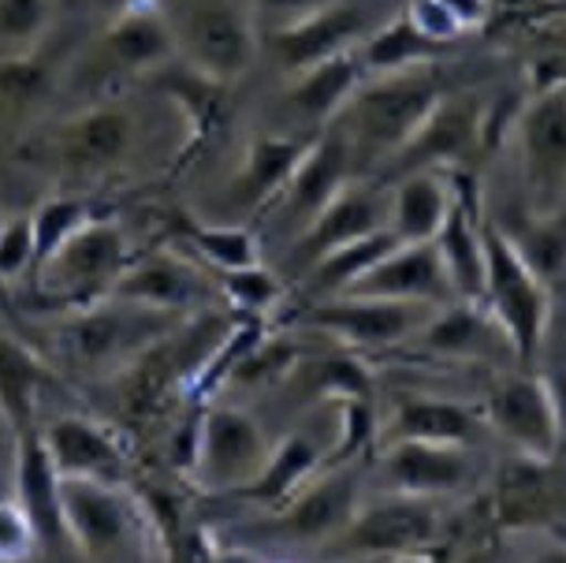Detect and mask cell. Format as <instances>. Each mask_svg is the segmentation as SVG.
Listing matches in <instances>:
<instances>
[{"instance_id": "obj_1", "label": "cell", "mask_w": 566, "mask_h": 563, "mask_svg": "<svg viewBox=\"0 0 566 563\" xmlns=\"http://www.w3.org/2000/svg\"><path fill=\"white\" fill-rule=\"evenodd\" d=\"M235 325V314L206 306L198 314L179 317L168 333L142 347L127 366L116 369V407L124 410V418L146 421L160 407H168L179 392L195 388L201 369L209 366V358Z\"/></svg>"}, {"instance_id": "obj_2", "label": "cell", "mask_w": 566, "mask_h": 563, "mask_svg": "<svg viewBox=\"0 0 566 563\" xmlns=\"http://www.w3.org/2000/svg\"><path fill=\"white\" fill-rule=\"evenodd\" d=\"M440 102L443 86L429 72V64L407 67V72L391 75H369L332 124L350 143V149L396 157Z\"/></svg>"}, {"instance_id": "obj_3", "label": "cell", "mask_w": 566, "mask_h": 563, "mask_svg": "<svg viewBox=\"0 0 566 563\" xmlns=\"http://www.w3.org/2000/svg\"><path fill=\"white\" fill-rule=\"evenodd\" d=\"M157 8L187 67L228 86L250 72L261 45L250 0H157Z\"/></svg>"}, {"instance_id": "obj_4", "label": "cell", "mask_w": 566, "mask_h": 563, "mask_svg": "<svg viewBox=\"0 0 566 563\" xmlns=\"http://www.w3.org/2000/svg\"><path fill=\"white\" fill-rule=\"evenodd\" d=\"M481 306L489 310L511 355L530 366L541 355L552 321V291L537 269L525 261L514 239L500 225L484 220V288Z\"/></svg>"}, {"instance_id": "obj_5", "label": "cell", "mask_w": 566, "mask_h": 563, "mask_svg": "<svg viewBox=\"0 0 566 563\" xmlns=\"http://www.w3.org/2000/svg\"><path fill=\"white\" fill-rule=\"evenodd\" d=\"M176 321L179 317L160 314V310H146L108 295L94 306L64 310V317L53 325V351L71 369L116 374L142 347L168 333Z\"/></svg>"}, {"instance_id": "obj_6", "label": "cell", "mask_w": 566, "mask_h": 563, "mask_svg": "<svg viewBox=\"0 0 566 563\" xmlns=\"http://www.w3.org/2000/svg\"><path fill=\"white\" fill-rule=\"evenodd\" d=\"M130 265L124 228L113 217H90L71 239H64L45 261H38V284L64 310L94 306L113 295L116 280Z\"/></svg>"}, {"instance_id": "obj_7", "label": "cell", "mask_w": 566, "mask_h": 563, "mask_svg": "<svg viewBox=\"0 0 566 563\" xmlns=\"http://www.w3.org/2000/svg\"><path fill=\"white\" fill-rule=\"evenodd\" d=\"M518 173L530 217L566 206V83H552L525 102L514 124Z\"/></svg>"}, {"instance_id": "obj_8", "label": "cell", "mask_w": 566, "mask_h": 563, "mask_svg": "<svg viewBox=\"0 0 566 563\" xmlns=\"http://www.w3.org/2000/svg\"><path fill=\"white\" fill-rule=\"evenodd\" d=\"M440 538V508L429 497H380L358 504L347 526L325 541V556L343 560H391L432 549Z\"/></svg>"}, {"instance_id": "obj_9", "label": "cell", "mask_w": 566, "mask_h": 563, "mask_svg": "<svg viewBox=\"0 0 566 563\" xmlns=\"http://www.w3.org/2000/svg\"><path fill=\"white\" fill-rule=\"evenodd\" d=\"M269 456V440L261 426L239 407H209L198 415L195 459L187 478L209 492H239L254 481L261 462Z\"/></svg>"}, {"instance_id": "obj_10", "label": "cell", "mask_w": 566, "mask_h": 563, "mask_svg": "<svg viewBox=\"0 0 566 563\" xmlns=\"http://www.w3.org/2000/svg\"><path fill=\"white\" fill-rule=\"evenodd\" d=\"M484 421L514 448V456L552 462L563 445V410L544 377L518 374L484 396Z\"/></svg>"}, {"instance_id": "obj_11", "label": "cell", "mask_w": 566, "mask_h": 563, "mask_svg": "<svg viewBox=\"0 0 566 563\" xmlns=\"http://www.w3.org/2000/svg\"><path fill=\"white\" fill-rule=\"evenodd\" d=\"M212 291H217V284H212L209 269L201 261L184 258L171 247H157L142 258H130L124 277L116 280L113 299L160 310V314L171 317H187L212 303Z\"/></svg>"}, {"instance_id": "obj_12", "label": "cell", "mask_w": 566, "mask_h": 563, "mask_svg": "<svg viewBox=\"0 0 566 563\" xmlns=\"http://www.w3.org/2000/svg\"><path fill=\"white\" fill-rule=\"evenodd\" d=\"M432 310L437 306H429V303L336 295V299H321V303H313L310 310H302L298 321L343 340V344H350V347H396L402 340L418 336V329L429 321Z\"/></svg>"}, {"instance_id": "obj_13", "label": "cell", "mask_w": 566, "mask_h": 563, "mask_svg": "<svg viewBox=\"0 0 566 563\" xmlns=\"http://www.w3.org/2000/svg\"><path fill=\"white\" fill-rule=\"evenodd\" d=\"M60 515L71 545L105 560L116 556L135 530V500L116 481L60 478Z\"/></svg>"}, {"instance_id": "obj_14", "label": "cell", "mask_w": 566, "mask_h": 563, "mask_svg": "<svg viewBox=\"0 0 566 563\" xmlns=\"http://www.w3.org/2000/svg\"><path fill=\"white\" fill-rule=\"evenodd\" d=\"M261 42L269 45L280 72L291 79L313 64H321V60L339 56L358 42H366V12L354 0H336V4L321 8L313 15H302L287 27L265 30Z\"/></svg>"}, {"instance_id": "obj_15", "label": "cell", "mask_w": 566, "mask_h": 563, "mask_svg": "<svg viewBox=\"0 0 566 563\" xmlns=\"http://www.w3.org/2000/svg\"><path fill=\"white\" fill-rule=\"evenodd\" d=\"M135 146V119L119 105H90L49 135V157L75 176L116 168Z\"/></svg>"}, {"instance_id": "obj_16", "label": "cell", "mask_w": 566, "mask_h": 563, "mask_svg": "<svg viewBox=\"0 0 566 563\" xmlns=\"http://www.w3.org/2000/svg\"><path fill=\"white\" fill-rule=\"evenodd\" d=\"M154 83L187 119V143L176 157V168H187L190 160H198L206 154V146L217 143V135L228 127L235 97H231L228 83H217V79L195 72V67H187L179 56L168 60L160 72H154Z\"/></svg>"}, {"instance_id": "obj_17", "label": "cell", "mask_w": 566, "mask_h": 563, "mask_svg": "<svg viewBox=\"0 0 566 563\" xmlns=\"http://www.w3.org/2000/svg\"><path fill=\"white\" fill-rule=\"evenodd\" d=\"M168 60H176V42L157 4L116 12L94 45V64L105 75H154Z\"/></svg>"}, {"instance_id": "obj_18", "label": "cell", "mask_w": 566, "mask_h": 563, "mask_svg": "<svg viewBox=\"0 0 566 563\" xmlns=\"http://www.w3.org/2000/svg\"><path fill=\"white\" fill-rule=\"evenodd\" d=\"M347 295L443 306L454 299V291L448 284V273H443L437 243L429 239V243H399L396 250H388L366 277L354 280Z\"/></svg>"}, {"instance_id": "obj_19", "label": "cell", "mask_w": 566, "mask_h": 563, "mask_svg": "<svg viewBox=\"0 0 566 563\" xmlns=\"http://www.w3.org/2000/svg\"><path fill=\"white\" fill-rule=\"evenodd\" d=\"M350 160H354L350 143L332 127L328 135L313 138L310 149L298 160V168L291 173V179L283 184L280 195L272 198V206H280L283 220H287V225H298V231H302L350 179Z\"/></svg>"}, {"instance_id": "obj_20", "label": "cell", "mask_w": 566, "mask_h": 563, "mask_svg": "<svg viewBox=\"0 0 566 563\" xmlns=\"http://www.w3.org/2000/svg\"><path fill=\"white\" fill-rule=\"evenodd\" d=\"M437 254L443 261V273L454 291V299L481 303L484 288V213L478 202V190L467 176H454V202L448 220L437 231Z\"/></svg>"}, {"instance_id": "obj_21", "label": "cell", "mask_w": 566, "mask_h": 563, "mask_svg": "<svg viewBox=\"0 0 566 563\" xmlns=\"http://www.w3.org/2000/svg\"><path fill=\"white\" fill-rule=\"evenodd\" d=\"M42 440L49 448L60 478H97V481H124L127 478V451L113 429L97 426L90 418L64 415L42 426Z\"/></svg>"}, {"instance_id": "obj_22", "label": "cell", "mask_w": 566, "mask_h": 563, "mask_svg": "<svg viewBox=\"0 0 566 563\" xmlns=\"http://www.w3.org/2000/svg\"><path fill=\"white\" fill-rule=\"evenodd\" d=\"M481 143V108L462 97H443L429 119L413 131V138L396 154V173L421 168H454Z\"/></svg>"}, {"instance_id": "obj_23", "label": "cell", "mask_w": 566, "mask_h": 563, "mask_svg": "<svg viewBox=\"0 0 566 563\" xmlns=\"http://www.w3.org/2000/svg\"><path fill=\"white\" fill-rule=\"evenodd\" d=\"M377 228H388V202L373 187L347 179L339 195L298 231V243L291 250V258L302 261V265H313L328 250L350 243L358 236H369Z\"/></svg>"}, {"instance_id": "obj_24", "label": "cell", "mask_w": 566, "mask_h": 563, "mask_svg": "<svg viewBox=\"0 0 566 563\" xmlns=\"http://www.w3.org/2000/svg\"><path fill=\"white\" fill-rule=\"evenodd\" d=\"M358 508V481L350 470L328 467L325 478H310L276 511V526L291 541H328L350 522Z\"/></svg>"}, {"instance_id": "obj_25", "label": "cell", "mask_w": 566, "mask_h": 563, "mask_svg": "<svg viewBox=\"0 0 566 563\" xmlns=\"http://www.w3.org/2000/svg\"><path fill=\"white\" fill-rule=\"evenodd\" d=\"M384 475L396 492L407 497H448L459 492L473 475L467 445H424V440H399L384 445Z\"/></svg>"}, {"instance_id": "obj_26", "label": "cell", "mask_w": 566, "mask_h": 563, "mask_svg": "<svg viewBox=\"0 0 566 563\" xmlns=\"http://www.w3.org/2000/svg\"><path fill=\"white\" fill-rule=\"evenodd\" d=\"M12 462H15V504L23 508V515L34 526L38 545L53 549L60 541H67L64 515H60V475L53 459H49L42 426L15 437Z\"/></svg>"}, {"instance_id": "obj_27", "label": "cell", "mask_w": 566, "mask_h": 563, "mask_svg": "<svg viewBox=\"0 0 566 563\" xmlns=\"http://www.w3.org/2000/svg\"><path fill=\"white\" fill-rule=\"evenodd\" d=\"M492 522L500 530H541L555 515V481L548 462L514 456L492 481Z\"/></svg>"}, {"instance_id": "obj_28", "label": "cell", "mask_w": 566, "mask_h": 563, "mask_svg": "<svg viewBox=\"0 0 566 563\" xmlns=\"http://www.w3.org/2000/svg\"><path fill=\"white\" fill-rule=\"evenodd\" d=\"M369 79L366 64H361V49L354 45L347 53L328 56L321 64L306 67V72L291 75L287 105L302 113L313 124H328L343 113V105L350 102V94Z\"/></svg>"}, {"instance_id": "obj_29", "label": "cell", "mask_w": 566, "mask_h": 563, "mask_svg": "<svg viewBox=\"0 0 566 563\" xmlns=\"http://www.w3.org/2000/svg\"><path fill=\"white\" fill-rule=\"evenodd\" d=\"M454 202V179H443L437 168L407 173L388 202V228L399 243H429L437 239L440 225L448 220Z\"/></svg>"}, {"instance_id": "obj_30", "label": "cell", "mask_w": 566, "mask_h": 563, "mask_svg": "<svg viewBox=\"0 0 566 563\" xmlns=\"http://www.w3.org/2000/svg\"><path fill=\"white\" fill-rule=\"evenodd\" d=\"M321 467H325V459H321L317 440L306 434H287L269 448V456L261 462L254 481H247L235 497L250 500V504H258V508L280 511Z\"/></svg>"}, {"instance_id": "obj_31", "label": "cell", "mask_w": 566, "mask_h": 563, "mask_svg": "<svg viewBox=\"0 0 566 563\" xmlns=\"http://www.w3.org/2000/svg\"><path fill=\"white\" fill-rule=\"evenodd\" d=\"M313 138H295V135H261L247 146L242 168L235 173V187L231 198L250 209L272 206V198L280 195L291 173L298 168L302 154L310 149Z\"/></svg>"}, {"instance_id": "obj_32", "label": "cell", "mask_w": 566, "mask_h": 563, "mask_svg": "<svg viewBox=\"0 0 566 563\" xmlns=\"http://www.w3.org/2000/svg\"><path fill=\"white\" fill-rule=\"evenodd\" d=\"M473 410L437 396H407L380 429L384 445L424 440V445H470Z\"/></svg>"}, {"instance_id": "obj_33", "label": "cell", "mask_w": 566, "mask_h": 563, "mask_svg": "<svg viewBox=\"0 0 566 563\" xmlns=\"http://www.w3.org/2000/svg\"><path fill=\"white\" fill-rule=\"evenodd\" d=\"M49 380H53V374H49L45 358L38 351H30L23 340L0 333V410L12 421L15 437L42 426L38 404H42Z\"/></svg>"}, {"instance_id": "obj_34", "label": "cell", "mask_w": 566, "mask_h": 563, "mask_svg": "<svg viewBox=\"0 0 566 563\" xmlns=\"http://www.w3.org/2000/svg\"><path fill=\"white\" fill-rule=\"evenodd\" d=\"M492 336H503L500 325L492 321L489 310H481L470 299H451V303L437 306L429 321L418 329V340L424 351H437L443 358H470L484 351ZM507 340V336H503ZM511 347V344H507Z\"/></svg>"}, {"instance_id": "obj_35", "label": "cell", "mask_w": 566, "mask_h": 563, "mask_svg": "<svg viewBox=\"0 0 566 563\" xmlns=\"http://www.w3.org/2000/svg\"><path fill=\"white\" fill-rule=\"evenodd\" d=\"M396 247H399V239L391 228H377V231H369V236H358V239H350V243L328 250L325 258L313 261L306 284H310L313 295H321V299L347 295V291L354 288V280L366 277L369 269Z\"/></svg>"}, {"instance_id": "obj_36", "label": "cell", "mask_w": 566, "mask_h": 563, "mask_svg": "<svg viewBox=\"0 0 566 563\" xmlns=\"http://www.w3.org/2000/svg\"><path fill=\"white\" fill-rule=\"evenodd\" d=\"M287 377L295 380V392L302 399H328V404L373 399V374L358 355H298Z\"/></svg>"}, {"instance_id": "obj_37", "label": "cell", "mask_w": 566, "mask_h": 563, "mask_svg": "<svg viewBox=\"0 0 566 563\" xmlns=\"http://www.w3.org/2000/svg\"><path fill=\"white\" fill-rule=\"evenodd\" d=\"M179 236L195 250V261L209 269V273H231V269L261 265V247L250 228L239 225H206V220L179 213L176 217Z\"/></svg>"}, {"instance_id": "obj_38", "label": "cell", "mask_w": 566, "mask_h": 563, "mask_svg": "<svg viewBox=\"0 0 566 563\" xmlns=\"http://www.w3.org/2000/svg\"><path fill=\"white\" fill-rule=\"evenodd\" d=\"M358 49H361V64H366L369 75H391V72H407V67H424L448 45L424 38L421 30L410 23V15L399 12L391 23L373 30Z\"/></svg>"}, {"instance_id": "obj_39", "label": "cell", "mask_w": 566, "mask_h": 563, "mask_svg": "<svg viewBox=\"0 0 566 563\" xmlns=\"http://www.w3.org/2000/svg\"><path fill=\"white\" fill-rule=\"evenodd\" d=\"M533 269L552 280L566 269V206L548 217H525L518 231H507Z\"/></svg>"}, {"instance_id": "obj_40", "label": "cell", "mask_w": 566, "mask_h": 563, "mask_svg": "<svg viewBox=\"0 0 566 563\" xmlns=\"http://www.w3.org/2000/svg\"><path fill=\"white\" fill-rule=\"evenodd\" d=\"M90 217H97V213L90 209L86 198H78V195H53V198H45V202H38L34 213H30V231H34V265L53 254L64 239L75 236Z\"/></svg>"}, {"instance_id": "obj_41", "label": "cell", "mask_w": 566, "mask_h": 563, "mask_svg": "<svg viewBox=\"0 0 566 563\" xmlns=\"http://www.w3.org/2000/svg\"><path fill=\"white\" fill-rule=\"evenodd\" d=\"M53 23V0H0V49L4 56L38 53Z\"/></svg>"}, {"instance_id": "obj_42", "label": "cell", "mask_w": 566, "mask_h": 563, "mask_svg": "<svg viewBox=\"0 0 566 563\" xmlns=\"http://www.w3.org/2000/svg\"><path fill=\"white\" fill-rule=\"evenodd\" d=\"M220 295L228 299L239 314L261 317L280 303L283 288L272 269L265 265H250V269H231V273H209Z\"/></svg>"}, {"instance_id": "obj_43", "label": "cell", "mask_w": 566, "mask_h": 563, "mask_svg": "<svg viewBox=\"0 0 566 563\" xmlns=\"http://www.w3.org/2000/svg\"><path fill=\"white\" fill-rule=\"evenodd\" d=\"M0 94L15 105H30L49 94V67L38 53L0 60Z\"/></svg>"}, {"instance_id": "obj_44", "label": "cell", "mask_w": 566, "mask_h": 563, "mask_svg": "<svg viewBox=\"0 0 566 563\" xmlns=\"http://www.w3.org/2000/svg\"><path fill=\"white\" fill-rule=\"evenodd\" d=\"M27 269H34V231L30 213H19L0 225V280H12Z\"/></svg>"}, {"instance_id": "obj_45", "label": "cell", "mask_w": 566, "mask_h": 563, "mask_svg": "<svg viewBox=\"0 0 566 563\" xmlns=\"http://www.w3.org/2000/svg\"><path fill=\"white\" fill-rule=\"evenodd\" d=\"M38 549V534L12 500H0V563H23Z\"/></svg>"}, {"instance_id": "obj_46", "label": "cell", "mask_w": 566, "mask_h": 563, "mask_svg": "<svg viewBox=\"0 0 566 563\" xmlns=\"http://www.w3.org/2000/svg\"><path fill=\"white\" fill-rule=\"evenodd\" d=\"M328 4H336V0H250V12H254L258 27L276 30V27L295 23L302 15L321 12V8H328Z\"/></svg>"}, {"instance_id": "obj_47", "label": "cell", "mask_w": 566, "mask_h": 563, "mask_svg": "<svg viewBox=\"0 0 566 563\" xmlns=\"http://www.w3.org/2000/svg\"><path fill=\"white\" fill-rule=\"evenodd\" d=\"M440 4L448 8V15L459 23L462 34L473 27H481L484 15H489V0H440Z\"/></svg>"}, {"instance_id": "obj_48", "label": "cell", "mask_w": 566, "mask_h": 563, "mask_svg": "<svg viewBox=\"0 0 566 563\" xmlns=\"http://www.w3.org/2000/svg\"><path fill=\"white\" fill-rule=\"evenodd\" d=\"M384 563H440V556L432 549H421V552H407V556H391Z\"/></svg>"}, {"instance_id": "obj_49", "label": "cell", "mask_w": 566, "mask_h": 563, "mask_svg": "<svg viewBox=\"0 0 566 563\" xmlns=\"http://www.w3.org/2000/svg\"><path fill=\"white\" fill-rule=\"evenodd\" d=\"M12 448H15V429L4 410H0V451H12Z\"/></svg>"}, {"instance_id": "obj_50", "label": "cell", "mask_w": 566, "mask_h": 563, "mask_svg": "<svg viewBox=\"0 0 566 563\" xmlns=\"http://www.w3.org/2000/svg\"><path fill=\"white\" fill-rule=\"evenodd\" d=\"M530 563H566V545H552V549H544L541 556H533Z\"/></svg>"}, {"instance_id": "obj_51", "label": "cell", "mask_w": 566, "mask_h": 563, "mask_svg": "<svg viewBox=\"0 0 566 563\" xmlns=\"http://www.w3.org/2000/svg\"><path fill=\"white\" fill-rule=\"evenodd\" d=\"M101 4L108 8V12H124V8H138V4H157V0H101Z\"/></svg>"}, {"instance_id": "obj_52", "label": "cell", "mask_w": 566, "mask_h": 563, "mask_svg": "<svg viewBox=\"0 0 566 563\" xmlns=\"http://www.w3.org/2000/svg\"><path fill=\"white\" fill-rule=\"evenodd\" d=\"M0 225H4V217H0Z\"/></svg>"}]
</instances>
